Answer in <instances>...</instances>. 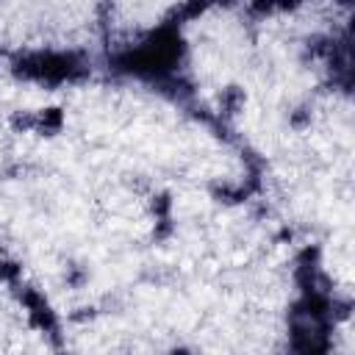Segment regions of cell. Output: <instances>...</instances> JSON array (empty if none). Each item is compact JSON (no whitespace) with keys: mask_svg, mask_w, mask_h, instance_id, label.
I'll return each instance as SVG.
<instances>
[{"mask_svg":"<svg viewBox=\"0 0 355 355\" xmlns=\"http://www.w3.org/2000/svg\"><path fill=\"white\" fill-rule=\"evenodd\" d=\"M205 3H214V0H205ZM222 3H225V0H222Z\"/></svg>","mask_w":355,"mask_h":355,"instance_id":"4","label":"cell"},{"mask_svg":"<svg viewBox=\"0 0 355 355\" xmlns=\"http://www.w3.org/2000/svg\"><path fill=\"white\" fill-rule=\"evenodd\" d=\"M14 69L22 78L44 80V83H64V80H75L78 75H83V64L78 53H58V50L31 53L19 58Z\"/></svg>","mask_w":355,"mask_h":355,"instance_id":"1","label":"cell"},{"mask_svg":"<svg viewBox=\"0 0 355 355\" xmlns=\"http://www.w3.org/2000/svg\"><path fill=\"white\" fill-rule=\"evenodd\" d=\"M17 275H19V266L11 263V261H3V258H0V280H14Z\"/></svg>","mask_w":355,"mask_h":355,"instance_id":"3","label":"cell"},{"mask_svg":"<svg viewBox=\"0 0 355 355\" xmlns=\"http://www.w3.org/2000/svg\"><path fill=\"white\" fill-rule=\"evenodd\" d=\"M39 125H42V128H58V125H61V111H58V108H47V111L39 116Z\"/></svg>","mask_w":355,"mask_h":355,"instance_id":"2","label":"cell"}]
</instances>
